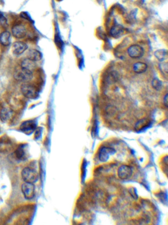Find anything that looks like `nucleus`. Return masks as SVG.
I'll use <instances>...</instances> for the list:
<instances>
[{
    "label": "nucleus",
    "mask_w": 168,
    "mask_h": 225,
    "mask_svg": "<svg viewBox=\"0 0 168 225\" xmlns=\"http://www.w3.org/2000/svg\"><path fill=\"white\" fill-rule=\"evenodd\" d=\"M11 31L13 36L17 39L24 38L27 34L26 27L22 24H17L13 26L11 29Z\"/></svg>",
    "instance_id": "5"
},
{
    "label": "nucleus",
    "mask_w": 168,
    "mask_h": 225,
    "mask_svg": "<svg viewBox=\"0 0 168 225\" xmlns=\"http://www.w3.org/2000/svg\"><path fill=\"white\" fill-rule=\"evenodd\" d=\"M118 175L121 179H128L132 175V169L128 165H121L118 170Z\"/></svg>",
    "instance_id": "10"
},
{
    "label": "nucleus",
    "mask_w": 168,
    "mask_h": 225,
    "mask_svg": "<svg viewBox=\"0 0 168 225\" xmlns=\"http://www.w3.org/2000/svg\"><path fill=\"white\" fill-rule=\"evenodd\" d=\"M128 53L131 58L137 59L141 57L144 54L143 48L139 45H132L128 49Z\"/></svg>",
    "instance_id": "6"
},
{
    "label": "nucleus",
    "mask_w": 168,
    "mask_h": 225,
    "mask_svg": "<svg viewBox=\"0 0 168 225\" xmlns=\"http://www.w3.org/2000/svg\"><path fill=\"white\" fill-rule=\"evenodd\" d=\"M116 151L111 147H103L99 152V160L101 162H106L108 160L109 157L111 155H114Z\"/></svg>",
    "instance_id": "7"
},
{
    "label": "nucleus",
    "mask_w": 168,
    "mask_h": 225,
    "mask_svg": "<svg viewBox=\"0 0 168 225\" xmlns=\"http://www.w3.org/2000/svg\"><path fill=\"white\" fill-rule=\"evenodd\" d=\"M28 48V46L24 42L21 41L15 42L12 46V52L15 55H20Z\"/></svg>",
    "instance_id": "9"
},
{
    "label": "nucleus",
    "mask_w": 168,
    "mask_h": 225,
    "mask_svg": "<svg viewBox=\"0 0 168 225\" xmlns=\"http://www.w3.org/2000/svg\"><path fill=\"white\" fill-rule=\"evenodd\" d=\"M21 17H22V18H24V19H25L26 20H28L30 22H32V19H31V17L28 15V13H26V12H22L21 13Z\"/></svg>",
    "instance_id": "23"
},
{
    "label": "nucleus",
    "mask_w": 168,
    "mask_h": 225,
    "mask_svg": "<svg viewBox=\"0 0 168 225\" xmlns=\"http://www.w3.org/2000/svg\"><path fill=\"white\" fill-rule=\"evenodd\" d=\"M0 133H1V129H0Z\"/></svg>",
    "instance_id": "27"
},
{
    "label": "nucleus",
    "mask_w": 168,
    "mask_h": 225,
    "mask_svg": "<svg viewBox=\"0 0 168 225\" xmlns=\"http://www.w3.org/2000/svg\"><path fill=\"white\" fill-rule=\"evenodd\" d=\"M144 120H140V121H139V122L136 124V129H138V128H143L145 125H146V122L144 123Z\"/></svg>",
    "instance_id": "22"
},
{
    "label": "nucleus",
    "mask_w": 168,
    "mask_h": 225,
    "mask_svg": "<svg viewBox=\"0 0 168 225\" xmlns=\"http://www.w3.org/2000/svg\"><path fill=\"white\" fill-rule=\"evenodd\" d=\"M14 78L20 82H27L31 80L33 78V73L30 71L21 68V69L17 70L14 73Z\"/></svg>",
    "instance_id": "2"
},
{
    "label": "nucleus",
    "mask_w": 168,
    "mask_h": 225,
    "mask_svg": "<svg viewBox=\"0 0 168 225\" xmlns=\"http://www.w3.org/2000/svg\"><path fill=\"white\" fill-rule=\"evenodd\" d=\"M0 26L3 27L7 26V19L2 13H0Z\"/></svg>",
    "instance_id": "21"
},
{
    "label": "nucleus",
    "mask_w": 168,
    "mask_h": 225,
    "mask_svg": "<svg viewBox=\"0 0 168 225\" xmlns=\"http://www.w3.org/2000/svg\"><path fill=\"white\" fill-rule=\"evenodd\" d=\"M36 128V124L34 120H26L24 122L22 123L20 126V128L22 132H23L26 134H30L34 132V130Z\"/></svg>",
    "instance_id": "8"
},
{
    "label": "nucleus",
    "mask_w": 168,
    "mask_h": 225,
    "mask_svg": "<svg viewBox=\"0 0 168 225\" xmlns=\"http://www.w3.org/2000/svg\"><path fill=\"white\" fill-rule=\"evenodd\" d=\"M21 190L26 200H32L35 196V186L34 184L24 182L21 186Z\"/></svg>",
    "instance_id": "3"
},
{
    "label": "nucleus",
    "mask_w": 168,
    "mask_h": 225,
    "mask_svg": "<svg viewBox=\"0 0 168 225\" xmlns=\"http://www.w3.org/2000/svg\"><path fill=\"white\" fill-rule=\"evenodd\" d=\"M21 177L24 182L34 184L39 179V174L36 170L30 167H25L21 172Z\"/></svg>",
    "instance_id": "1"
},
{
    "label": "nucleus",
    "mask_w": 168,
    "mask_h": 225,
    "mask_svg": "<svg viewBox=\"0 0 168 225\" xmlns=\"http://www.w3.org/2000/svg\"><path fill=\"white\" fill-rule=\"evenodd\" d=\"M154 55L160 62H163L167 59V52L166 49H158L154 53Z\"/></svg>",
    "instance_id": "17"
},
{
    "label": "nucleus",
    "mask_w": 168,
    "mask_h": 225,
    "mask_svg": "<svg viewBox=\"0 0 168 225\" xmlns=\"http://www.w3.org/2000/svg\"><path fill=\"white\" fill-rule=\"evenodd\" d=\"M21 92L23 95L29 99L35 98L38 96V92L35 88L28 83H24L21 86Z\"/></svg>",
    "instance_id": "4"
},
{
    "label": "nucleus",
    "mask_w": 168,
    "mask_h": 225,
    "mask_svg": "<svg viewBox=\"0 0 168 225\" xmlns=\"http://www.w3.org/2000/svg\"><path fill=\"white\" fill-rule=\"evenodd\" d=\"M27 58L32 61L36 62L42 59V55L39 51L34 49H30L28 53H27Z\"/></svg>",
    "instance_id": "12"
},
{
    "label": "nucleus",
    "mask_w": 168,
    "mask_h": 225,
    "mask_svg": "<svg viewBox=\"0 0 168 225\" xmlns=\"http://www.w3.org/2000/svg\"><path fill=\"white\" fill-rule=\"evenodd\" d=\"M15 156L19 160H22L25 159V156H26V154L25 151L24 150V148L22 147V146H20L19 147H18L17 149L16 150L15 152Z\"/></svg>",
    "instance_id": "18"
},
{
    "label": "nucleus",
    "mask_w": 168,
    "mask_h": 225,
    "mask_svg": "<svg viewBox=\"0 0 168 225\" xmlns=\"http://www.w3.org/2000/svg\"><path fill=\"white\" fill-rule=\"evenodd\" d=\"M12 111L7 107H4L0 111V119L3 123L8 122L11 119Z\"/></svg>",
    "instance_id": "13"
},
{
    "label": "nucleus",
    "mask_w": 168,
    "mask_h": 225,
    "mask_svg": "<svg viewBox=\"0 0 168 225\" xmlns=\"http://www.w3.org/2000/svg\"><path fill=\"white\" fill-rule=\"evenodd\" d=\"M57 1H58V2H61V1H62V0H57Z\"/></svg>",
    "instance_id": "26"
},
{
    "label": "nucleus",
    "mask_w": 168,
    "mask_h": 225,
    "mask_svg": "<svg viewBox=\"0 0 168 225\" xmlns=\"http://www.w3.org/2000/svg\"><path fill=\"white\" fill-rule=\"evenodd\" d=\"M147 69V65L142 62H137L133 65V71L136 73H143Z\"/></svg>",
    "instance_id": "16"
},
{
    "label": "nucleus",
    "mask_w": 168,
    "mask_h": 225,
    "mask_svg": "<svg viewBox=\"0 0 168 225\" xmlns=\"http://www.w3.org/2000/svg\"><path fill=\"white\" fill-rule=\"evenodd\" d=\"M21 66L22 69H24L25 70H27V71L32 72V73H33V71L36 69L37 65H36L35 61H33L28 59V58H26V59L22 60V61L21 62Z\"/></svg>",
    "instance_id": "11"
},
{
    "label": "nucleus",
    "mask_w": 168,
    "mask_h": 225,
    "mask_svg": "<svg viewBox=\"0 0 168 225\" xmlns=\"http://www.w3.org/2000/svg\"><path fill=\"white\" fill-rule=\"evenodd\" d=\"M101 0H98V2H99V3H101Z\"/></svg>",
    "instance_id": "25"
},
{
    "label": "nucleus",
    "mask_w": 168,
    "mask_h": 225,
    "mask_svg": "<svg viewBox=\"0 0 168 225\" xmlns=\"http://www.w3.org/2000/svg\"><path fill=\"white\" fill-rule=\"evenodd\" d=\"M159 68H160V71L162 72V73L167 75V73H168V65L167 62H161L160 65H159Z\"/></svg>",
    "instance_id": "20"
},
{
    "label": "nucleus",
    "mask_w": 168,
    "mask_h": 225,
    "mask_svg": "<svg viewBox=\"0 0 168 225\" xmlns=\"http://www.w3.org/2000/svg\"><path fill=\"white\" fill-rule=\"evenodd\" d=\"M0 44L3 46H8L11 44V33L8 31H4V32L0 34Z\"/></svg>",
    "instance_id": "14"
},
{
    "label": "nucleus",
    "mask_w": 168,
    "mask_h": 225,
    "mask_svg": "<svg viewBox=\"0 0 168 225\" xmlns=\"http://www.w3.org/2000/svg\"><path fill=\"white\" fill-rule=\"evenodd\" d=\"M163 105H164L166 107L168 106V94L166 93L164 97H163Z\"/></svg>",
    "instance_id": "24"
},
{
    "label": "nucleus",
    "mask_w": 168,
    "mask_h": 225,
    "mask_svg": "<svg viewBox=\"0 0 168 225\" xmlns=\"http://www.w3.org/2000/svg\"><path fill=\"white\" fill-rule=\"evenodd\" d=\"M152 86L156 90H160L162 88V83L161 81L157 78H154L152 81Z\"/></svg>",
    "instance_id": "19"
},
{
    "label": "nucleus",
    "mask_w": 168,
    "mask_h": 225,
    "mask_svg": "<svg viewBox=\"0 0 168 225\" xmlns=\"http://www.w3.org/2000/svg\"><path fill=\"white\" fill-rule=\"evenodd\" d=\"M124 33V29L120 25H115L112 27L110 34L113 38H118Z\"/></svg>",
    "instance_id": "15"
}]
</instances>
